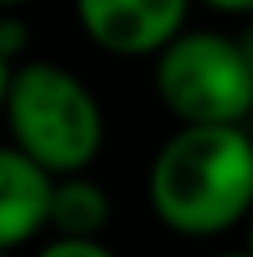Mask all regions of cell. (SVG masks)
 <instances>
[{
	"mask_svg": "<svg viewBox=\"0 0 253 257\" xmlns=\"http://www.w3.org/2000/svg\"><path fill=\"white\" fill-rule=\"evenodd\" d=\"M148 207L186 240L232 232L253 211L249 126H177L148 165Z\"/></svg>",
	"mask_w": 253,
	"mask_h": 257,
	"instance_id": "1",
	"label": "cell"
},
{
	"mask_svg": "<svg viewBox=\"0 0 253 257\" xmlns=\"http://www.w3.org/2000/svg\"><path fill=\"white\" fill-rule=\"evenodd\" d=\"M9 144L55 177H76L105 144V114L76 72L51 59H21L0 80Z\"/></svg>",
	"mask_w": 253,
	"mask_h": 257,
	"instance_id": "2",
	"label": "cell"
},
{
	"mask_svg": "<svg viewBox=\"0 0 253 257\" xmlns=\"http://www.w3.org/2000/svg\"><path fill=\"white\" fill-rule=\"evenodd\" d=\"M152 84L182 126H249L253 118V68L236 34H177L156 55Z\"/></svg>",
	"mask_w": 253,
	"mask_h": 257,
	"instance_id": "3",
	"label": "cell"
},
{
	"mask_svg": "<svg viewBox=\"0 0 253 257\" xmlns=\"http://www.w3.org/2000/svg\"><path fill=\"white\" fill-rule=\"evenodd\" d=\"M194 0H76V21L101 51L118 59L161 55L177 34H186V13Z\"/></svg>",
	"mask_w": 253,
	"mask_h": 257,
	"instance_id": "4",
	"label": "cell"
},
{
	"mask_svg": "<svg viewBox=\"0 0 253 257\" xmlns=\"http://www.w3.org/2000/svg\"><path fill=\"white\" fill-rule=\"evenodd\" d=\"M55 181V173H47L13 144L0 152V249L5 253H17L38 232H51Z\"/></svg>",
	"mask_w": 253,
	"mask_h": 257,
	"instance_id": "5",
	"label": "cell"
},
{
	"mask_svg": "<svg viewBox=\"0 0 253 257\" xmlns=\"http://www.w3.org/2000/svg\"><path fill=\"white\" fill-rule=\"evenodd\" d=\"M105 223H110V194L89 173L55 181V202H51V232L55 236L101 240Z\"/></svg>",
	"mask_w": 253,
	"mask_h": 257,
	"instance_id": "6",
	"label": "cell"
},
{
	"mask_svg": "<svg viewBox=\"0 0 253 257\" xmlns=\"http://www.w3.org/2000/svg\"><path fill=\"white\" fill-rule=\"evenodd\" d=\"M34 257H118V253L89 236H51Z\"/></svg>",
	"mask_w": 253,
	"mask_h": 257,
	"instance_id": "7",
	"label": "cell"
},
{
	"mask_svg": "<svg viewBox=\"0 0 253 257\" xmlns=\"http://www.w3.org/2000/svg\"><path fill=\"white\" fill-rule=\"evenodd\" d=\"M26 42H30V30L21 26V17L5 13V21H0V63H5V68H17Z\"/></svg>",
	"mask_w": 253,
	"mask_h": 257,
	"instance_id": "8",
	"label": "cell"
},
{
	"mask_svg": "<svg viewBox=\"0 0 253 257\" xmlns=\"http://www.w3.org/2000/svg\"><path fill=\"white\" fill-rule=\"evenodd\" d=\"M215 13H253V0H203Z\"/></svg>",
	"mask_w": 253,
	"mask_h": 257,
	"instance_id": "9",
	"label": "cell"
},
{
	"mask_svg": "<svg viewBox=\"0 0 253 257\" xmlns=\"http://www.w3.org/2000/svg\"><path fill=\"white\" fill-rule=\"evenodd\" d=\"M236 42H240V51H245V59H249V68H253V17L245 21V26H240Z\"/></svg>",
	"mask_w": 253,
	"mask_h": 257,
	"instance_id": "10",
	"label": "cell"
},
{
	"mask_svg": "<svg viewBox=\"0 0 253 257\" xmlns=\"http://www.w3.org/2000/svg\"><path fill=\"white\" fill-rule=\"evenodd\" d=\"M219 257H253L249 249H232V253H219Z\"/></svg>",
	"mask_w": 253,
	"mask_h": 257,
	"instance_id": "11",
	"label": "cell"
},
{
	"mask_svg": "<svg viewBox=\"0 0 253 257\" xmlns=\"http://www.w3.org/2000/svg\"><path fill=\"white\" fill-rule=\"evenodd\" d=\"M0 5H5V9H9V13H13V9H17V5H26V0H0Z\"/></svg>",
	"mask_w": 253,
	"mask_h": 257,
	"instance_id": "12",
	"label": "cell"
},
{
	"mask_svg": "<svg viewBox=\"0 0 253 257\" xmlns=\"http://www.w3.org/2000/svg\"><path fill=\"white\" fill-rule=\"evenodd\" d=\"M245 249H249V253H253V223H249V240H245Z\"/></svg>",
	"mask_w": 253,
	"mask_h": 257,
	"instance_id": "13",
	"label": "cell"
},
{
	"mask_svg": "<svg viewBox=\"0 0 253 257\" xmlns=\"http://www.w3.org/2000/svg\"><path fill=\"white\" fill-rule=\"evenodd\" d=\"M249 135H253V118H249Z\"/></svg>",
	"mask_w": 253,
	"mask_h": 257,
	"instance_id": "14",
	"label": "cell"
},
{
	"mask_svg": "<svg viewBox=\"0 0 253 257\" xmlns=\"http://www.w3.org/2000/svg\"><path fill=\"white\" fill-rule=\"evenodd\" d=\"M5 257H17V253H5Z\"/></svg>",
	"mask_w": 253,
	"mask_h": 257,
	"instance_id": "15",
	"label": "cell"
}]
</instances>
